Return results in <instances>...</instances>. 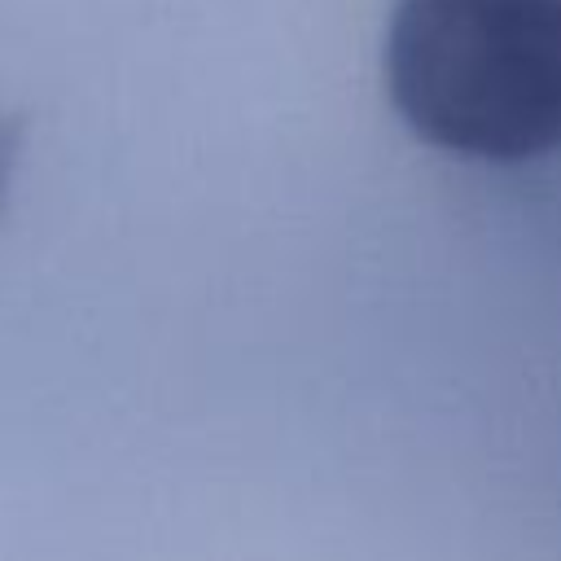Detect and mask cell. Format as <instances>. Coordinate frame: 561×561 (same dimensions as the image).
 Wrapping results in <instances>:
<instances>
[{
	"instance_id": "6da1fadb",
	"label": "cell",
	"mask_w": 561,
	"mask_h": 561,
	"mask_svg": "<svg viewBox=\"0 0 561 561\" xmlns=\"http://www.w3.org/2000/svg\"><path fill=\"white\" fill-rule=\"evenodd\" d=\"M381 75L421 140L482 162L539 158L561 145V0H399Z\"/></svg>"
}]
</instances>
